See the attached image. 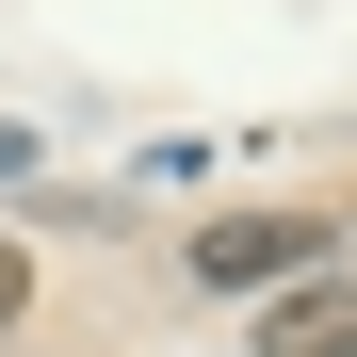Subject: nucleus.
<instances>
[{
    "instance_id": "f257e3e1",
    "label": "nucleus",
    "mask_w": 357,
    "mask_h": 357,
    "mask_svg": "<svg viewBox=\"0 0 357 357\" xmlns=\"http://www.w3.org/2000/svg\"><path fill=\"white\" fill-rule=\"evenodd\" d=\"M341 244H357V211H309V195L211 211V227H195V292H292V276H341Z\"/></svg>"
},
{
    "instance_id": "f03ea898",
    "label": "nucleus",
    "mask_w": 357,
    "mask_h": 357,
    "mask_svg": "<svg viewBox=\"0 0 357 357\" xmlns=\"http://www.w3.org/2000/svg\"><path fill=\"white\" fill-rule=\"evenodd\" d=\"M260 357H357V276H292V292H260Z\"/></svg>"
},
{
    "instance_id": "7ed1b4c3",
    "label": "nucleus",
    "mask_w": 357,
    "mask_h": 357,
    "mask_svg": "<svg viewBox=\"0 0 357 357\" xmlns=\"http://www.w3.org/2000/svg\"><path fill=\"white\" fill-rule=\"evenodd\" d=\"M17 309H33V260H17V244H0V325H17Z\"/></svg>"
}]
</instances>
